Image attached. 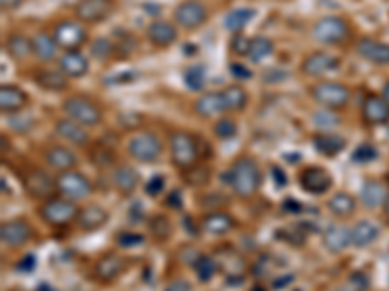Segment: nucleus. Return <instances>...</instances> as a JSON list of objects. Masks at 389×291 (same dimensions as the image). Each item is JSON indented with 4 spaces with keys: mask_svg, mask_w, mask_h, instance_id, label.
I'll return each mask as SVG.
<instances>
[{
    "mask_svg": "<svg viewBox=\"0 0 389 291\" xmlns=\"http://www.w3.org/2000/svg\"><path fill=\"white\" fill-rule=\"evenodd\" d=\"M224 177H226L224 181H228L234 194L239 198L255 196V193L261 188V183H263L259 165L252 157H237Z\"/></svg>",
    "mask_w": 389,
    "mask_h": 291,
    "instance_id": "1",
    "label": "nucleus"
},
{
    "mask_svg": "<svg viewBox=\"0 0 389 291\" xmlns=\"http://www.w3.org/2000/svg\"><path fill=\"white\" fill-rule=\"evenodd\" d=\"M168 146L171 164L176 165L179 171H187V169H191L193 165L198 164L197 138L191 132H187V130H171Z\"/></svg>",
    "mask_w": 389,
    "mask_h": 291,
    "instance_id": "2",
    "label": "nucleus"
},
{
    "mask_svg": "<svg viewBox=\"0 0 389 291\" xmlns=\"http://www.w3.org/2000/svg\"><path fill=\"white\" fill-rule=\"evenodd\" d=\"M39 214L45 224L53 225V227H67L72 222H77L80 216V208L74 204V200H69L64 196H53L41 204Z\"/></svg>",
    "mask_w": 389,
    "mask_h": 291,
    "instance_id": "3",
    "label": "nucleus"
},
{
    "mask_svg": "<svg viewBox=\"0 0 389 291\" xmlns=\"http://www.w3.org/2000/svg\"><path fill=\"white\" fill-rule=\"evenodd\" d=\"M162 140L152 130H138L127 142V152L135 161L140 164H156L162 156Z\"/></svg>",
    "mask_w": 389,
    "mask_h": 291,
    "instance_id": "4",
    "label": "nucleus"
},
{
    "mask_svg": "<svg viewBox=\"0 0 389 291\" xmlns=\"http://www.w3.org/2000/svg\"><path fill=\"white\" fill-rule=\"evenodd\" d=\"M62 111L69 119L77 120L80 125L88 127H96L103 119V111L96 101H92L90 97L84 96H72L69 99H64L62 103Z\"/></svg>",
    "mask_w": 389,
    "mask_h": 291,
    "instance_id": "5",
    "label": "nucleus"
},
{
    "mask_svg": "<svg viewBox=\"0 0 389 291\" xmlns=\"http://www.w3.org/2000/svg\"><path fill=\"white\" fill-rule=\"evenodd\" d=\"M312 35L315 41H320L323 45H339L344 43L351 35V28L344 18L339 16H323L317 22L313 23Z\"/></svg>",
    "mask_w": 389,
    "mask_h": 291,
    "instance_id": "6",
    "label": "nucleus"
},
{
    "mask_svg": "<svg viewBox=\"0 0 389 291\" xmlns=\"http://www.w3.org/2000/svg\"><path fill=\"white\" fill-rule=\"evenodd\" d=\"M312 97L325 109H343L351 101V90L341 82H317L310 90Z\"/></svg>",
    "mask_w": 389,
    "mask_h": 291,
    "instance_id": "7",
    "label": "nucleus"
},
{
    "mask_svg": "<svg viewBox=\"0 0 389 291\" xmlns=\"http://www.w3.org/2000/svg\"><path fill=\"white\" fill-rule=\"evenodd\" d=\"M23 188L28 190L33 200L45 202L49 198H53L55 193L59 190L57 188V179H53L51 175L43 169H38V167H31L22 175Z\"/></svg>",
    "mask_w": 389,
    "mask_h": 291,
    "instance_id": "8",
    "label": "nucleus"
},
{
    "mask_svg": "<svg viewBox=\"0 0 389 291\" xmlns=\"http://www.w3.org/2000/svg\"><path fill=\"white\" fill-rule=\"evenodd\" d=\"M53 38L57 41V45L64 49V51H78L88 41V31L82 25V22L61 20L55 25Z\"/></svg>",
    "mask_w": 389,
    "mask_h": 291,
    "instance_id": "9",
    "label": "nucleus"
},
{
    "mask_svg": "<svg viewBox=\"0 0 389 291\" xmlns=\"http://www.w3.org/2000/svg\"><path fill=\"white\" fill-rule=\"evenodd\" d=\"M57 188H59L61 196L74 202L86 200L92 194V183L86 179L82 173L74 171V169L61 173L57 177Z\"/></svg>",
    "mask_w": 389,
    "mask_h": 291,
    "instance_id": "10",
    "label": "nucleus"
},
{
    "mask_svg": "<svg viewBox=\"0 0 389 291\" xmlns=\"http://www.w3.org/2000/svg\"><path fill=\"white\" fill-rule=\"evenodd\" d=\"M208 18V10L201 0H184L181 4H177L174 10V20L179 28L187 31L198 30Z\"/></svg>",
    "mask_w": 389,
    "mask_h": 291,
    "instance_id": "11",
    "label": "nucleus"
},
{
    "mask_svg": "<svg viewBox=\"0 0 389 291\" xmlns=\"http://www.w3.org/2000/svg\"><path fill=\"white\" fill-rule=\"evenodd\" d=\"M33 237V229L31 224L23 217H16V219H8L0 225V239L2 245L10 246V249H20V246L28 245Z\"/></svg>",
    "mask_w": 389,
    "mask_h": 291,
    "instance_id": "12",
    "label": "nucleus"
},
{
    "mask_svg": "<svg viewBox=\"0 0 389 291\" xmlns=\"http://www.w3.org/2000/svg\"><path fill=\"white\" fill-rule=\"evenodd\" d=\"M115 2L113 0H80L74 12L80 22L86 23H98L107 20L109 16L113 14Z\"/></svg>",
    "mask_w": 389,
    "mask_h": 291,
    "instance_id": "13",
    "label": "nucleus"
},
{
    "mask_svg": "<svg viewBox=\"0 0 389 291\" xmlns=\"http://www.w3.org/2000/svg\"><path fill=\"white\" fill-rule=\"evenodd\" d=\"M341 67V60L337 59L331 52H312L310 57H305L302 62V72L310 78H321V76L331 74Z\"/></svg>",
    "mask_w": 389,
    "mask_h": 291,
    "instance_id": "14",
    "label": "nucleus"
},
{
    "mask_svg": "<svg viewBox=\"0 0 389 291\" xmlns=\"http://www.w3.org/2000/svg\"><path fill=\"white\" fill-rule=\"evenodd\" d=\"M127 258L121 256V254L107 253L103 254L101 258H98L96 266H94V276L98 282H103V284H109L117 278L121 276L123 272L127 270Z\"/></svg>",
    "mask_w": 389,
    "mask_h": 291,
    "instance_id": "15",
    "label": "nucleus"
},
{
    "mask_svg": "<svg viewBox=\"0 0 389 291\" xmlns=\"http://www.w3.org/2000/svg\"><path fill=\"white\" fill-rule=\"evenodd\" d=\"M331 183V175L323 167H308L300 173V187L310 194L327 193Z\"/></svg>",
    "mask_w": 389,
    "mask_h": 291,
    "instance_id": "16",
    "label": "nucleus"
},
{
    "mask_svg": "<svg viewBox=\"0 0 389 291\" xmlns=\"http://www.w3.org/2000/svg\"><path fill=\"white\" fill-rule=\"evenodd\" d=\"M148 41L158 49H168L177 41V28L176 23L166 22V20H156L148 25L146 30Z\"/></svg>",
    "mask_w": 389,
    "mask_h": 291,
    "instance_id": "17",
    "label": "nucleus"
},
{
    "mask_svg": "<svg viewBox=\"0 0 389 291\" xmlns=\"http://www.w3.org/2000/svg\"><path fill=\"white\" fill-rule=\"evenodd\" d=\"M28 93L18 88L14 84H4L0 86V109L4 115H14L20 113L28 105Z\"/></svg>",
    "mask_w": 389,
    "mask_h": 291,
    "instance_id": "18",
    "label": "nucleus"
},
{
    "mask_svg": "<svg viewBox=\"0 0 389 291\" xmlns=\"http://www.w3.org/2000/svg\"><path fill=\"white\" fill-rule=\"evenodd\" d=\"M55 132L61 136L64 142L72 144V146H86L90 142V135H88L84 125H80V122L69 119V117L57 120Z\"/></svg>",
    "mask_w": 389,
    "mask_h": 291,
    "instance_id": "19",
    "label": "nucleus"
},
{
    "mask_svg": "<svg viewBox=\"0 0 389 291\" xmlns=\"http://www.w3.org/2000/svg\"><path fill=\"white\" fill-rule=\"evenodd\" d=\"M45 164L57 173H64L74 169L78 164L77 154L67 146H51L45 149Z\"/></svg>",
    "mask_w": 389,
    "mask_h": 291,
    "instance_id": "20",
    "label": "nucleus"
},
{
    "mask_svg": "<svg viewBox=\"0 0 389 291\" xmlns=\"http://www.w3.org/2000/svg\"><path fill=\"white\" fill-rule=\"evenodd\" d=\"M362 119L372 127L388 125L389 122V103L382 96H370L362 105Z\"/></svg>",
    "mask_w": 389,
    "mask_h": 291,
    "instance_id": "21",
    "label": "nucleus"
},
{
    "mask_svg": "<svg viewBox=\"0 0 389 291\" xmlns=\"http://www.w3.org/2000/svg\"><path fill=\"white\" fill-rule=\"evenodd\" d=\"M356 52L368 62L374 64H389V45L378 39L362 38L356 43Z\"/></svg>",
    "mask_w": 389,
    "mask_h": 291,
    "instance_id": "22",
    "label": "nucleus"
},
{
    "mask_svg": "<svg viewBox=\"0 0 389 291\" xmlns=\"http://www.w3.org/2000/svg\"><path fill=\"white\" fill-rule=\"evenodd\" d=\"M195 113L203 119H214L222 113H226V103H224V96L222 91H208L205 96H201L195 101Z\"/></svg>",
    "mask_w": 389,
    "mask_h": 291,
    "instance_id": "23",
    "label": "nucleus"
},
{
    "mask_svg": "<svg viewBox=\"0 0 389 291\" xmlns=\"http://www.w3.org/2000/svg\"><path fill=\"white\" fill-rule=\"evenodd\" d=\"M33 80L39 88L47 91H64L70 82V78L61 68H41L38 74L33 76Z\"/></svg>",
    "mask_w": 389,
    "mask_h": 291,
    "instance_id": "24",
    "label": "nucleus"
},
{
    "mask_svg": "<svg viewBox=\"0 0 389 291\" xmlns=\"http://www.w3.org/2000/svg\"><path fill=\"white\" fill-rule=\"evenodd\" d=\"M107 219H109V214H107L106 210L98 206V204H90V206H86V208L80 210V216H78V227L86 233H92L101 229L103 225L107 224Z\"/></svg>",
    "mask_w": 389,
    "mask_h": 291,
    "instance_id": "25",
    "label": "nucleus"
},
{
    "mask_svg": "<svg viewBox=\"0 0 389 291\" xmlns=\"http://www.w3.org/2000/svg\"><path fill=\"white\" fill-rule=\"evenodd\" d=\"M59 68L69 78H82L90 70V62L80 51H67L59 60Z\"/></svg>",
    "mask_w": 389,
    "mask_h": 291,
    "instance_id": "26",
    "label": "nucleus"
},
{
    "mask_svg": "<svg viewBox=\"0 0 389 291\" xmlns=\"http://www.w3.org/2000/svg\"><path fill=\"white\" fill-rule=\"evenodd\" d=\"M323 245L329 253H341L351 245V229L343 225H329L323 233Z\"/></svg>",
    "mask_w": 389,
    "mask_h": 291,
    "instance_id": "27",
    "label": "nucleus"
},
{
    "mask_svg": "<svg viewBox=\"0 0 389 291\" xmlns=\"http://www.w3.org/2000/svg\"><path fill=\"white\" fill-rule=\"evenodd\" d=\"M31 45H33V57L41 62H51L57 57V41L53 35H49L45 31H39L31 38Z\"/></svg>",
    "mask_w": 389,
    "mask_h": 291,
    "instance_id": "28",
    "label": "nucleus"
},
{
    "mask_svg": "<svg viewBox=\"0 0 389 291\" xmlns=\"http://www.w3.org/2000/svg\"><path fill=\"white\" fill-rule=\"evenodd\" d=\"M203 229L210 235H226L234 229V217L226 214V212H210L203 217Z\"/></svg>",
    "mask_w": 389,
    "mask_h": 291,
    "instance_id": "29",
    "label": "nucleus"
},
{
    "mask_svg": "<svg viewBox=\"0 0 389 291\" xmlns=\"http://www.w3.org/2000/svg\"><path fill=\"white\" fill-rule=\"evenodd\" d=\"M388 190L383 187L380 181H366L364 187H362V193H360V198H362V204L370 210L380 208L388 200Z\"/></svg>",
    "mask_w": 389,
    "mask_h": 291,
    "instance_id": "30",
    "label": "nucleus"
},
{
    "mask_svg": "<svg viewBox=\"0 0 389 291\" xmlns=\"http://www.w3.org/2000/svg\"><path fill=\"white\" fill-rule=\"evenodd\" d=\"M378 235H380V227L374 222H359L352 225L351 243L359 249H364L372 245L378 239Z\"/></svg>",
    "mask_w": 389,
    "mask_h": 291,
    "instance_id": "31",
    "label": "nucleus"
},
{
    "mask_svg": "<svg viewBox=\"0 0 389 291\" xmlns=\"http://www.w3.org/2000/svg\"><path fill=\"white\" fill-rule=\"evenodd\" d=\"M113 187L123 194L129 196L137 190L138 187V173L129 167V165H121L113 171Z\"/></svg>",
    "mask_w": 389,
    "mask_h": 291,
    "instance_id": "32",
    "label": "nucleus"
},
{
    "mask_svg": "<svg viewBox=\"0 0 389 291\" xmlns=\"http://www.w3.org/2000/svg\"><path fill=\"white\" fill-rule=\"evenodd\" d=\"M313 144H315V149L320 154L327 157L339 156L344 149V146H346L344 138H341L339 135H333V132H321V135L313 138Z\"/></svg>",
    "mask_w": 389,
    "mask_h": 291,
    "instance_id": "33",
    "label": "nucleus"
},
{
    "mask_svg": "<svg viewBox=\"0 0 389 291\" xmlns=\"http://www.w3.org/2000/svg\"><path fill=\"white\" fill-rule=\"evenodd\" d=\"M6 51L16 62H22V60L30 59L31 55H33L31 39L22 35V33H12L6 41Z\"/></svg>",
    "mask_w": 389,
    "mask_h": 291,
    "instance_id": "34",
    "label": "nucleus"
},
{
    "mask_svg": "<svg viewBox=\"0 0 389 291\" xmlns=\"http://www.w3.org/2000/svg\"><path fill=\"white\" fill-rule=\"evenodd\" d=\"M327 208L331 214H335L337 217H349L354 214L356 210V200L352 198L351 194L337 193L333 194L327 202Z\"/></svg>",
    "mask_w": 389,
    "mask_h": 291,
    "instance_id": "35",
    "label": "nucleus"
},
{
    "mask_svg": "<svg viewBox=\"0 0 389 291\" xmlns=\"http://www.w3.org/2000/svg\"><path fill=\"white\" fill-rule=\"evenodd\" d=\"M224 96V103H226V111H244L249 101L247 91L242 86H228L226 90H222Z\"/></svg>",
    "mask_w": 389,
    "mask_h": 291,
    "instance_id": "36",
    "label": "nucleus"
},
{
    "mask_svg": "<svg viewBox=\"0 0 389 291\" xmlns=\"http://www.w3.org/2000/svg\"><path fill=\"white\" fill-rule=\"evenodd\" d=\"M253 16H255V10L252 8H236V10H232L228 16H226V20H224V28L228 31H242L247 25V23L252 22Z\"/></svg>",
    "mask_w": 389,
    "mask_h": 291,
    "instance_id": "37",
    "label": "nucleus"
},
{
    "mask_svg": "<svg viewBox=\"0 0 389 291\" xmlns=\"http://www.w3.org/2000/svg\"><path fill=\"white\" fill-rule=\"evenodd\" d=\"M273 51H275V45H273V41L269 38H263V35H259V38H253L252 39V45H249V59H252V62H255V64H259V62H263V60H267L271 55H273Z\"/></svg>",
    "mask_w": 389,
    "mask_h": 291,
    "instance_id": "38",
    "label": "nucleus"
},
{
    "mask_svg": "<svg viewBox=\"0 0 389 291\" xmlns=\"http://www.w3.org/2000/svg\"><path fill=\"white\" fill-rule=\"evenodd\" d=\"M148 229H150V235H152L156 241H168L169 237H171V233H174L171 222H169L166 216H162V214L150 217Z\"/></svg>",
    "mask_w": 389,
    "mask_h": 291,
    "instance_id": "39",
    "label": "nucleus"
},
{
    "mask_svg": "<svg viewBox=\"0 0 389 291\" xmlns=\"http://www.w3.org/2000/svg\"><path fill=\"white\" fill-rule=\"evenodd\" d=\"M208 181H210V171H208V167L205 165H193L191 169H187L185 171V183L189 185V187L201 188L206 187L208 185Z\"/></svg>",
    "mask_w": 389,
    "mask_h": 291,
    "instance_id": "40",
    "label": "nucleus"
},
{
    "mask_svg": "<svg viewBox=\"0 0 389 291\" xmlns=\"http://www.w3.org/2000/svg\"><path fill=\"white\" fill-rule=\"evenodd\" d=\"M193 266H195V272H197V276L201 282H208V280H213L214 272H216V262H214L208 254H201Z\"/></svg>",
    "mask_w": 389,
    "mask_h": 291,
    "instance_id": "41",
    "label": "nucleus"
},
{
    "mask_svg": "<svg viewBox=\"0 0 389 291\" xmlns=\"http://www.w3.org/2000/svg\"><path fill=\"white\" fill-rule=\"evenodd\" d=\"M90 159H92V164L96 167H101V169H106V167H111L115 164V154L113 149L107 148V146H96V148L90 152Z\"/></svg>",
    "mask_w": 389,
    "mask_h": 291,
    "instance_id": "42",
    "label": "nucleus"
},
{
    "mask_svg": "<svg viewBox=\"0 0 389 291\" xmlns=\"http://www.w3.org/2000/svg\"><path fill=\"white\" fill-rule=\"evenodd\" d=\"M185 84H187V88L193 91L203 90V86H205V68L203 67H189L185 70Z\"/></svg>",
    "mask_w": 389,
    "mask_h": 291,
    "instance_id": "43",
    "label": "nucleus"
},
{
    "mask_svg": "<svg viewBox=\"0 0 389 291\" xmlns=\"http://www.w3.org/2000/svg\"><path fill=\"white\" fill-rule=\"evenodd\" d=\"M90 52L92 57H96L98 60H107L109 57H113L115 45L113 41H109L107 38H99L90 45Z\"/></svg>",
    "mask_w": 389,
    "mask_h": 291,
    "instance_id": "44",
    "label": "nucleus"
},
{
    "mask_svg": "<svg viewBox=\"0 0 389 291\" xmlns=\"http://www.w3.org/2000/svg\"><path fill=\"white\" fill-rule=\"evenodd\" d=\"M313 122L321 128V130H329L341 125V119L335 115V109H327V111H317L313 115Z\"/></svg>",
    "mask_w": 389,
    "mask_h": 291,
    "instance_id": "45",
    "label": "nucleus"
},
{
    "mask_svg": "<svg viewBox=\"0 0 389 291\" xmlns=\"http://www.w3.org/2000/svg\"><path fill=\"white\" fill-rule=\"evenodd\" d=\"M214 135L218 136L220 140H230V138H234L237 135V125L228 117H224L214 125Z\"/></svg>",
    "mask_w": 389,
    "mask_h": 291,
    "instance_id": "46",
    "label": "nucleus"
},
{
    "mask_svg": "<svg viewBox=\"0 0 389 291\" xmlns=\"http://www.w3.org/2000/svg\"><path fill=\"white\" fill-rule=\"evenodd\" d=\"M378 156V152L372 144H362L359 148L354 149V154H352V159L356 161V164H368V161H372L374 157Z\"/></svg>",
    "mask_w": 389,
    "mask_h": 291,
    "instance_id": "47",
    "label": "nucleus"
},
{
    "mask_svg": "<svg viewBox=\"0 0 389 291\" xmlns=\"http://www.w3.org/2000/svg\"><path fill=\"white\" fill-rule=\"evenodd\" d=\"M249 45H252V39H247L242 33H236L232 38V43H230V49L234 55H242V57H247L249 55Z\"/></svg>",
    "mask_w": 389,
    "mask_h": 291,
    "instance_id": "48",
    "label": "nucleus"
},
{
    "mask_svg": "<svg viewBox=\"0 0 389 291\" xmlns=\"http://www.w3.org/2000/svg\"><path fill=\"white\" fill-rule=\"evenodd\" d=\"M117 243H119L121 246H137L145 243V237H142V235H138V233L125 232V233H119Z\"/></svg>",
    "mask_w": 389,
    "mask_h": 291,
    "instance_id": "49",
    "label": "nucleus"
},
{
    "mask_svg": "<svg viewBox=\"0 0 389 291\" xmlns=\"http://www.w3.org/2000/svg\"><path fill=\"white\" fill-rule=\"evenodd\" d=\"M164 187H166V181L162 175H154L152 179L148 181V185H146V193L150 194V196H156V194L164 193Z\"/></svg>",
    "mask_w": 389,
    "mask_h": 291,
    "instance_id": "50",
    "label": "nucleus"
},
{
    "mask_svg": "<svg viewBox=\"0 0 389 291\" xmlns=\"http://www.w3.org/2000/svg\"><path fill=\"white\" fill-rule=\"evenodd\" d=\"M164 291H193V285L191 282H187L184 278H176V280H171V282L164 287Z\"/></svg>",
    "mask_w": 389,
    "mask_h": 291,
    "instance_id": "51",
    "label": "nucleus"
},
{
    "mask_svg": "<svg viewBox=\"0 0 389 291\" xmlns=\"http://www.w3.org/2000/svg\"><path fill=\"white\" fill-rule=\"evenodd\" d=\"M232 74L236 76V78H249L252 76V72L247 70L245 67H242V64H232Z\"/></svg>",
    "mask_w": 389,
    "mask_h": 291,
    "instance_id": "52",
    "label": "nucleus"
},
{
    "mask_svg": "<svg viewBox=\"0 0 389 291\" xmlns=\"http://www.w3.org/2000/svg\"><path fill=\"white\" fill-rule=\"evenodd\" d=\"M168 206L171 210L181 208V196H179V193H177V190H174V193L168 196Z\"/></svg>",
    "mask_w": 389,
    "mask_h": 291,
    "instance_id": "53",
    "label": "nucleus"
},
{
    "mask_svg": "<svg viewBox=\"0 0 389 291\" xmlns=\"http://www.w3.org/2000/svg\"><path fill=\"white\" fill-rule=\"evenodd\" d=\"M26 0H0L2 10H16L18 6H22Z\"/></svg>",
    "mask_w": 389,
    "mask_h": 291,
    "instance_id": "54",
    "label": "nucleus"
},
{
    "mask_svg": "<svg viewBox=\"0 0 389 291\" xmlns=\"http://www.w3.org/2000/svg\"><path fill=\"white\" fill-rule=\"evenodd\" d=\"M382 97H383V99H385V101H388V103H389V82H388V84H385V86H383Z\"/></svg>",
    "mask_w": 389,
    "mask_h": 291,
    "instance_id": "55",
    "label": "nucleus"
},
{
    "mask_svg": "<svg viewBox=\"0 0 389 291\" xmlns=\"http://www.w3.org/2000/svg\"><path fill=\"white\" fill-rule=\"evenodd\" d=\"M383 212H385V217L389 219V196H388V200H385V204H383Z\"/></svg>",
    "mask_w": 389,
    "mask_h": 291,
    "instance_id": "56",
    "label": "nucleus"
},
{
    "mask_svg": "<svg viewBox=\"0 0 389 291\" xmlns=\"http://www.w3.org/2000/svg\"><path fill=\"white\" fill-rule=\"evenodd\" d=\"M38 291H55V290H51V285L41 284V285H39V290H38Z\"/></svg>",
    "mask_w": 389,
    "mask_h": 291,
    "instance_id": "57",
    "label": "nucleus"
}]
</instances>
